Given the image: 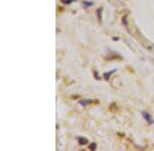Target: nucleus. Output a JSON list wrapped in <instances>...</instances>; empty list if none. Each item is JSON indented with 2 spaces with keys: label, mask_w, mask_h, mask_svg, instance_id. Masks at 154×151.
<instances>
[{
  "label": "nucleus",
  "mask_w": 154,
  "mask_h": 151,
  "mask_svg": "<svg viewBox=\"0 0 154 151\" xmlns=\"http://www.w3.org/2000/svg\"><path fill=\"white\" fill-rule=\"evenodd\" d=\"M76 139H77V141H78V143L80 145H86L88 143V140L86 139V138H84V137H77Z\"/></svg>",
  "instance_id": "obj_4"
},
{
  "label": "nucleus",
  "mask_w": 154,
  "mask_h": 151,
  "mask_svg": "<svg viewBox=\"0 0 154 151\" xmlns=\"http://www.w3.org/2000/svg\"><path fill=\"white\" fill-rule=\"evenodd\" d=\"M116 71H117V70H113V71H107V73H104L103 74L104 79H105L106 81H108L109 79H110V77L112 76L114 73H116Z\"/></svg>",
  "instance_id": "obj_3"
},
{
  "label": "nucleus",
  "mask_w": 154,
  "mask_h": 151,
  "mask_svg": "<svg viewBox=\"0 0 154 151\" xmlns=\"http://www.w3.org/2000/svg\"><path fill=\"white\" fill-rule=\"evenodd\" d=\"M93 102H94V100H91V99H80V100L78 101L79 104H80L81 106H83V107H85V106L91 104Z\"/></svg>",
  "instance_id": "obj_2"
},
{
  "label": "nucleus",
  "mask_w": 154,
  "mask_h": 151,
  "mask_svg": "<svg viewBox=\"0 0 154 151\" xmlns=\"http://www.w3.org/2000/svg\"><path fill=\"white\" fill-rule=\"evenodd\" d=\"M141 113H142V116L144 118V120H145L146 122H147V123H148L149 126L153 125V123H154V120H153L152 115H151L147 110H143Z\"/></svg>",
  "instance_id": "obj_1"
},
{
  "label": "nucleus",
  "mask_w": 154,
  "mask_h": 151,
  "mask_svg": "<svg viewBox=\"0 0 154 151\" xmlns=\"http://www.w3.org/2000/svg\"><path fill=\"white\" fill-rule=\"evenodd\" d=\"M74 1H76V0H61V3L66 4V5L68 4V5H69V4H71L72 2H74Z\"/></svg>",
  "instance_id": "obj_7"
},
{
  "label": "nucleus",
  "mask_w": 154,
  "mask_h": 151,
  "mask_svg": "<svg viewBox=\"0 0 154 151\" xmlns=\"http://www.w3.org/2000/svg\"><path fill=\"white\" fill-rule=\"evenodd\" d=\"M122 23L123 25L125 26V28L128 30V19H126V16H123V19H122Z\"/></svg>",
  "instance_id": "obj_8"
},
{
  "label": "nucleus",
  "mask_w": 154,
  "mask_h": 151,
  "mask_svg": "<svg viewBox=\"0 0 154 151\" xmlns=\"http://www.w3.org/2000/svg\"><path fill=\"white\" fill-rule=\"evenodd\" d=\"M82 5L84 8H88V7L93 6L94 5V2L93 1H83L82 2Z\"/></svg>",
  "instance_id": "obj_6"
},
{
  "label": "nucleus",
  "mask_w": 154,
  "mask_h": 151,
  "mask_svg": "<svg viewBox=\"0 0 154 151\" xmlns=\"http://www.w3.org/2000/svg\"><path fill=\"white\" fill-rule=\"evenodd\" d=\"M97 18H98L99 23H102V7L97 9Z\"/></svg>",
  "instance_id": "obj_5"
},
{
  "label": "nucleus",
  "mask_w": 154,
  "mask_h": 151,
  "mask_svg": "<svg viewBox=\"0 0 154 151\" xmlns=\"http://www.w3.org/2000/svg\"><path fill=\"white\" fill-rule=\"evenodd\" d=\"M88 148H89V149H91V150H96V149H97V144H96L95 142L91 143V144L88 146Z\"/></svg>",
  "instance_id": "obj_9"
},
{
  "label": "nucleus",
  "mask_w": 154,
  "mask_h": 151,
  "mask_svg": "<svg viewBox=\"0 0 154 151\" xmlns=\"http://www.w3.org/2000/svg\"><path fill=\"white\" fill-rule=\"evenodd\" d=\"M112 40H113V41H118V37H113Z\"/></svg>",
  "instance_id": "obj_10"
}]
</instances>
